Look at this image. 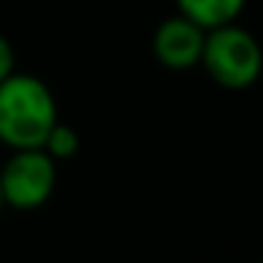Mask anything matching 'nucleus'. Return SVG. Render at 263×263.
Listing matches in <instances>:
<instances>
[{"label":"nucleus","mask_w":263,"mask_h":263,"mask_svg":"<svg viewBox=\"0 0 263 263\" xmlns=\"http://www.w3.org/2000/svg\"><path fill=\"white\" fill-rule=\"evenodd\" d=\"M57 122V97L37 74L12 71L0 82V144L3 147H43Z\"/></svg>","instance_id":"f257e3e1"},{"label":"nucleus","mask_w":263,"mask_h":263,"mask_svg":"<svg viewBox=\"0 0 263 263\" xmlns=\"http://www.w3.org/2000/svg\"><path fill=\"white\" fill-rule=\"evenodd\" d=\"M198 65L215 85L227 91H243L263 74V46L249 29L235 20L206 31Z\"/></svg>","instance_id":"f03ea898"},{"label":"nucleus","mask_w":263,"mask_h":263,"mask_svg":"<svg viewBox=\"0 0 263 263\" xmlns=\"http://www.w3.org/2000/svg\"><path fill=\"white\" fill-rule=\"evenodd\" d=\"M57 187V161L43 147L12 150L0 167V195L3 206L29 212L40 210Z\"/></svg>","instance_id":"7ed1b4c3"},{"label":"nucleus","mask_w":263,"mask_h":263,"mask_svg":"<svg viewBox=\"0 0 263 263\" xmlns=\"http://www.w3.org/2000/svg\"><path fill=\"white\" fill-rule=\"evenodd\" d=\"M206 31L198 23H193L184 14H173V17L161 20L153 31V57L159 65L170 71H187L201 63V48H204Z\"/></svg>","instance_id":"20e7f679"},{"label":"nucleus","mask_w":263,"mask_h":263,"mask_svg":"<svg viewBox=\"0 0 263 263\" xmlns=\"http://www.w3.org/2000/svg\"><path fill=\"white\" fill-rule=\"evenodd\" d=\"M246 3L249 0H176V9L178 14H184L204 31H210L218 26L235 23L243 14Z\"/></svg>","instance_id":"39448f33"},{"label":"nucleus","mask_w":263,"mask_h":263,"mask_svg":"<svg viewBox=\"0 0 263 263\" xmlns=\"http://www.w3.org/2000/svg\"><path fill=\"white\" fill-rule=\"evenodd\" d=\"M43 150H46L57 164L74 159V156L80 153V133L71 125H65V122H57V125L51 127V133L46 136V142H43Z\"/></svg>","instance_id":"423d86ee"},{"label":"nucleus","mask_w":263,"mask_h":263,"mask_svg":"<svg viewBox=\"0 0 263 263\" xmlns=\"http://www.w3.org/2000/svg\"><path fill=\"white\" fill-rule=\"evenodd\" d=\"M12 71H17V57H14V46L6 34H0V82L6 80Z\"/></svg>","instance_id":"0eeeda50"},{"label":"nucleus","mask_w":263,"mask_h":263,"mask_svg":"<svg viewBox=\"0 0 263 263\" xmlns=\"http://www.w3.org/2000/svg\"><path fill=\"white\" fill-rule=\"evenodd\" d=\"M0 210H3V195H0Z\"/></svg>","instance_id":"6e6552de"}]
</instances>
